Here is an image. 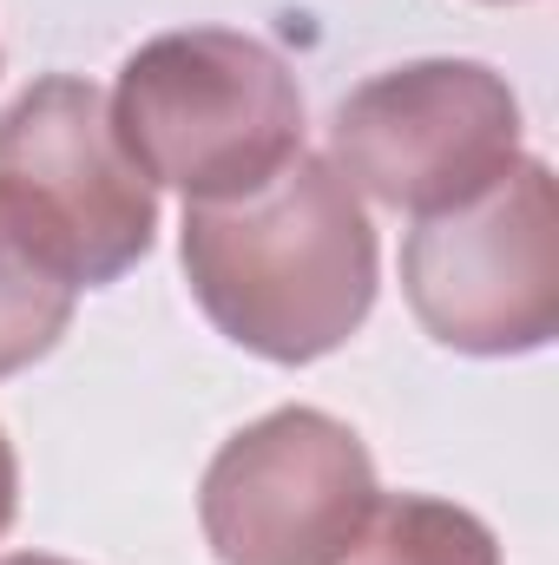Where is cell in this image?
I'll use <instances>...</instances> for the list:
<instances>
[{
  "label": "cell",
  "instance_id": "obj_1",
  "mask_svg": "<svg viewBox=\"0 0 559 565\" xmlns=\"http://www.w3.org/2000/svg\"><path fill=\"white\" fill-rule=\"evenodd\" d=\"M198 309L264 362H316L376 309V224L329 158L296 151L271 184L184 204Z\"/></svg>",
  "mask_w": 559,
  "mask_h": 565
},
{
  "label": "cell",
  "instance_id": "obj_2",
  "mask_svg": "<svg viewBox=\"0 0 559 565\" xmlns=\"http://www.w3.org/2000/svg\"><path fill=\"white\" fill-rule=\"evenodd\" d=\"M113 132L151 184L218 204L271 184L303 151V93L264 40L184 26L145 40L119 66Z\"/></svg>",
  "mask_w": 559,
  "mask_h": 565
},
{
  "label": "cell",
  "instance_id": "obj_3",
  "mask_svg": "<svg viewBox=\"0 0 559 565\" xmlns=\"http://www.w3.org/2000/svg\"><path fill=\"white\" fill-rule=\"evenodd\" d=\"M415 322L461 355H534L559 335V191L520 158L481 198L421 217L402 244Z\"/></svg>",
  "mask_w": 559,
  "mask_h": 565
},
{
  "label": "cell",
  "instance_id": "obj_4",
  "mask_svg": "<svg viewBox=\"0 0 559 565\" xmlns=\"http://www.w3.org/2000/svg\"><path fill=\"white\" fill-rule=\"evenodd\" d=\"M329 164L389 211H454L520 164V99L481 60L389 66L336 106Z\"/></svg>",
  "mask_w": 559,
  "mask_h": 565
},
{
  "label": "cell",
  "instance_id": "obj_5",
  "mask_svg": "<svg viewBox=\"0 0 559 565\" xmlns=\"http://www.w3.org/2000/svg\"><path fill=\"white\" fill-rule=\"evenodd\" d=\"M376 500L356 427L323 408H277L218 447L198 520L224 565H349Z\"/></svg>",
  "mask_w": 559,
  "mask_h": 565
},
{
  "label": "cell",
  "instance_id": "obj_6",
  "mask_svg": "<svg viewBox=\"0 0 559 565\" xmlns=\"http://www.w3.org/2000/svg\"><path fill=\"white\" fill-rule=\"evenodd\" d=\"M0 184L60 237L86 289L119 282L158 237V184L113 132V99L80 73H46L0 113Z\"/></svg>",
  "mask_w": 559,
  "mask_h": 565
},
{
  "label": "cell",
  "instance_id": "obj_7",
  "mask_svg": "<svg viewBox=\"0 0 559 565\" xmlns=\"http://www.w3.org/2000/svg\"><path fill=\"white\" fill-rule=\"evenodd\" d=\"M80 289L86 282L60 250V237L0 184V382L53 355Z\"/></svg>",
  "mask_w": 559,
  "mask_h": 565
},
{
  "label": "cell",
  "instance_id": "obj_8",
  "mask_svg": "<svg viewBox=\"0 0 559 565\" xmlns=\"http://www.w3.org/2000/svg\"><path fill=\"white\" fill-rule=\"evenodd\" d=\"M349 565H500V540L467 507L428 493H382Z\"/></svg>",
  "mask_w": 559,
  "mask_h": 565
},
{
  "label": "cell",
  "instance_id": "obj_9",
  "mask_svg": "<svg viewBox=\"0 0 559 565\" xmlns=\"http://www.w3.org/2000/svg\"><path fill=\"white\" fill-rule=\"evenodd\" d=\"M13 513H20V460H13V440L0 427V533L13 526Z\"/></svg>",
  "mask_w": 559,
  "mask_h": 565
},
{
  "label": "cell",
  "instance_id": "obj_10",
  "mask_svg": "<svg viewBox=\"0 0 559 565\" xmlns=\"http://www.w3.org/2000/svg\"><path fill=\"white\" fill-rule=\"evenodd\" d=\"M0 565H73V559H53V553H7Z\"/></svg>",
  "mask_w": 559,
  "mask_h": 565
}]
</instances>
